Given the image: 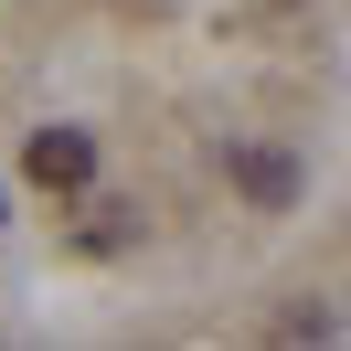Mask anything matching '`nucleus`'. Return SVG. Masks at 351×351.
<instances>
[{"instance_id":"nucleus-1","label":"nucleus","mask_w":351,"mask_h":351,"mask_svg":"<svg viewBox=\"0 0 351 351\" xmlns=\"http://www.w3.org/2000/svg\"><path fill=\"white\" fill-rule=\"evenodd\" d=\"M22 171L43 181V192H86V181H96V138H86V128H32Z\"/></svg>"},{"instance_id":"nucleus-2","label":"nucleus","mask_w":351,"mask_h":351,"mask_svg":"<svg viewBox=\"0 0 351 351\" xmlns=\"http://www.w3.org/2000/svg\"><path fill=\"white\" fill-rule=\"evenodd\" d=\"M223 171H234V192L256 202V213H287V202H298V160L287 149H234Z\"/></svg>"},{"instance_id":"nucleus-3","label":"nucleus","mask_w":351,"mask_h":351,"mask_svg":"<svg viewBox=\"0 0 351 351\" xmlns=\"http://www.w3.org/2000/svg\"><path fill=\"white\" fill-rule=\"evenodd\" d=\"M0 223H11V213H0Z\"/></svg>"}]
</instances>
